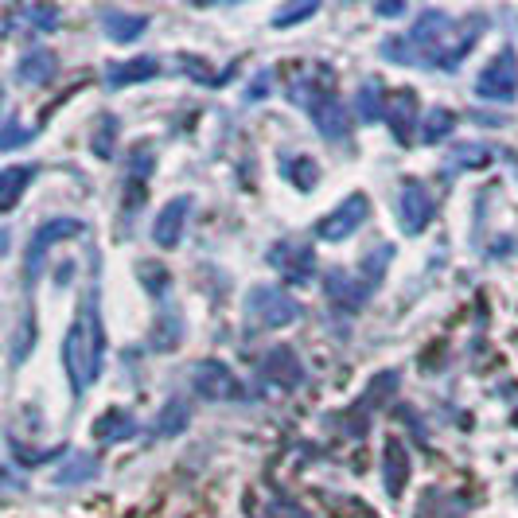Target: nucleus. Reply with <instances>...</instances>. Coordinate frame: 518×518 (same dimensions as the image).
<instances>
[{"mask_svg":"<svg viewBox=\"0 0 518 518\" xmlns=\"http://www.w3.org/2000/svg\"><path fill=\"white\" fill-rule=\"evenodd\" d=\"M491 156H495V148H487V145H460L452 156H448V172L483 168V164H491Z\"/></svg>","mask_w":518,"mask_h":518,"instance_id":"nucleus-30","label":"nucleus"},{"mask_svg":"<svg viewBox=\"0 0 518 518\" xmlns=\"http://www.w3.org/2000/svg\"><path fill=\"white\" fill-rule=\"evenodd\" d=\"M187 421H191V406H187L184 398H172L168 406L160 409V417L152 421V433L156 437H180L187 429Z\"/></svg>","mask_w":518,"mask_h":518,"instance_id":"nucleus-25","label":"nucleus"},{"mask_svg":"<svg viewBox=\"0 0 518 518\" xmlns=\"http://www.w3.org/2000/svg\"><path fill=\"white\" fill-rule=\"evenodd\" d=\"M390 261H394V250H390V246H378V250L367 254L355 269H328V273H324V296L332 300L339 312L355 316L370 296H374V289L382 285Z\"/></svg>","mask_w":518,"mask_h":518,"instance_id":"nucleus-4","label":"nucleus"},{"mask_svg":"<svg viewBox=\"0 0 518 518\" xmlns=\"http://www.w3.org/2000/svg\"><path fill=\"white\" fill-rule=\"evenodd\" d=\"M102 363H106V328H102V293H98V281H94L78 300L74 324L63 339V370H67L74 398H82L98 382Z\"/></svg>","mask_w":518,"mask_h":518,"instance_id":"nucleus-2","label":"nucleus"},{"mask_svg":"<svg viewBox=\"0 0 518 518\" xmlns=\"http://www.w3.org/2000/svg\"><path fill=\"white\" fill-rule=\"evenodd\" d=\"M98 476V460L90 456V452H74L71 460H67V468H59L55 472V483H63V487H74V483H86Z\"/></svg>","mask_w":518,"mask_h":518,"instance_id":"nucleus-27","label":"nucleus"},{"mask_svg":"<svg viewBox=\"0 0 518 518\" xmlns=\"http://www.w3.org/2000/svg\"><path fill=\"white\" fill-rule=\"evenodd\" d=\"M515 487H518V476H515Z\"/></svg>","mask_w":518,"mask_h":518,"instance_id":"nucleus-37","label":"nucleus"},{"mask_svg":"<svg viewBox=\"0 0 518 518\" xmlns=\"http://www.w3.org/2000/svg\"><path fill=\"white\" fill-rule=\"evenodd\" d=\"M86 230V222L74 219V215H59V219H47L39 222V230L32 234V242H28V261H24V281L32 285L39 277V269H43V258H47V250L55 246V242H63V238H74V234H82Z\"/></svg>","mask_w":518,"mask_h":518,"instance_id":"nucleus-9","label":"nucleus"},{"mask_svg":"<svg viewBox=\"0 0 518 518\" xmlns=\"http://www.w3.org/2000/svg\"><path fill=\"white\" fill-rule=\"evenodd\" d=\"M452 129H456V113L433 110L425 117V125H421V141H425V145H441V141L452 137Z\"/></svg>","mask_w":518,"mask_h":518,"instance_id":"nucleus-29","label":"nucleus"},{"mask_svg":"<svg viewBox=\"0 0 518 518\" xmlns=\"http://www.w3.org/2000/svg\"><path fill=\"white\" fill-rule=\"evenodd\" d=\"M476 98L483 102H503L511 106L518 98V55L511 47H503L476 78Z\"/></svg>","mask_w":518,"mask_h":518,"instance_id":"nucleus-7","label":"nucleus"},{"mask_svg":"<svg viewBox=\"0 0 518 518\" xmlns=\"http://www.w3.org/2000/svg\"><path fill=\"white\" fill-rule=\"evenodd\" d=\"M36 180V164H8L4 172H0V211L8 215L16 203H20V195H24V187Z\"/></svg>","mask_w":518,"mask_h":518,"instance_id":"nucleus-22","label":"nucleus"},{"mask_svg":"<svg viewBox=\"0 0 518 518\" xmlns=\"http://www.w3.org/2000/svg\"><path fill=\"white\" fill-rule=\"evenodd\" d=\"M300 300L293 293H285L281 285H254L246 293V324L254 332H277L300 320Z\"/></svg>","mask_w":518,"mask_h":518,"instance_id":"nucleus-5","label":"nucleus"},{"mask_svg":"<svg viewBox=\"0 0 518 518\" xmlns=\"http://www.w3.org/2000/svg\"><path fill=\"white\" fill-rule=\"evenodd\" d=\"M394 133V141H413L417 133V90H390V102H386V117H382ZM421 137V133H417Z\"/></svg>","mask_w":518,"mask_h":518,"instance_id":"nucleus-16","label":"nucleus"},{"mask_svg":"<svg viewBox=\"0 0 518 518\" xmlns=\"http://www.w3.org/2000/svg\"><path fill=\"white\" fill-rule=\"evenodd\" d=\"M32 347H36V320H32V312H24L20 324H16V335H12V363L20 367Z\"/></svg>","mask_w":518,"mask_h":518,"instance_id":"nucleus-31","label":"nucleus"},{"mask_svg":"<svg viewBox=\"0 0 518 518\" xmlns=\"http://www.w3.org/2000/svg\"><path fill=\"white\" fill-rule=\"evenodd\" d=\"M374 12H378V16H402V12H406V4H378Z\"/></svg>","mask_w":518,"mask_h":518,"instance_id":"nucleus-36","label":"nucleus"},{"mask_svg":"<svg viewBox=\"0 0 518 518\" xmlns=\"http://www.w3.org/2000/svg\"><path fill=\"white\" fill-rule=\"evenodd\" d=\"M277 168H281V176H285L289 187H296V191H312L316 180H320L316 160H312V156H300V152H285Z\"/></svg>","mask_w":518,"mask_h":518,"instance_id":"nucleus-23","label":"nucleus"},{"mask_svg":"<svg viewBox=\"0 0 518 518\" xmlns=\"http://www.w3.org/2000/svg\"><path fill=\"white\" fill-rule=\"evenodd\" d=\"M180 339H184V320L176 316V308H164L160 320H156V328H152V347L156 351H176Z\"/></svg>","mask_w":518,"mask_h":518,"instance_id":"nucleus-26","label":"nucleus"},{"mask_svg":"<svg viewBox=\"0 0 518 518\" xmlns=\"http://www.w3.org/2000/svg\"><path fill=\"white\" fill-rule=\"evenodd\" d=\"M117 133H121V125H117V113H102V117H98V125H94V137H90V148H94V156H102V160H113V148H117Z\"/></svg>","mask_w":518,"mask_h":518,"instance_id":"nucleus-28","label":"nucleus"},{"mask_svg":"<svg viewBox=\"0 0 518 518\" xmlns=\"http://www.w3.org/2000/svg\"><path fill=\"white\" fill-rule=\"evenodd\" d=\"M102 32L113 43H133L148 32V16L145 12H121V8H106L102 12Z\"/></svg>","mask_w":518,"mask_h":518,"instance_id":"nucleus-19","label":"nucleus"},{"mask_svg":"<svg viewBox=\"0 0 518 518\" xmlns=\"http://www.w3.org/2000/svg\"><path fill=\"white\" fill-rule=\"evenodd\" d=\"M332 82H335L332 67L296 71L289 74V82H285V94H289L293 106H300V110L312 117V125H316V133H320L324 141L339 145V141L351 137V113L335 98Z\"/></svg>","mask_w":518,"mask_h":518,"instance_id":"nucleus-3","label":"nucleus"},{"mask_svg":"<svg viewBox=\"0 0 518 518\" xmlns=\"http://www.w3.org/2000/svg\"><path fill=\"white\" fill-rule=\"evenodd\" d=\"M191 390L203 402H242V398H250V390L242 386V378L226 367V363H219V359H199L191 367Z\"/></svg>","mask_w":518,"mask_h":518,"instance_id":"nucleus-6","label":"nucleus"},{"mask_svg":"<svg viewBox=\"0 0 518 518\" xmlns=\"http://www.w3.org/2000/svg\"><path fill=\"white\" fill-rule=\"evenodd\" d=\"M370 219V199L363 191L347 195L335 211H328L324 219L316 222V238L320 242H347L355 230H363V222Z\"/></svg>","mask_w":518,"mask_h":518,"instance_id":"nucleus-8","label":"nucleus"},{"mask_svg":"<svg viewBox=\"0 0 518 518\" xmlns=\"http://www.w3.org/2000/svg\"><path fill=\"white\" fill-rule=\"evenodd\" d=\"M187 215H191V199L187 195L168 199L156 211V219H152V242H156V250H176L180 246V238H184L187 230Z\"/></svg>","mask_w":518,"mask_h":518,"instance_id":"nucleus-14","label":"nucleus"},{"mask_svg":"<svg viewBox=\"0 0 518 518\" xmlns=\"http://www.w3.org/2000/svg\"><path fill=\"white\" fill-rule=\"evenodd\" d=\"M63 24V12L51 8V4H24V8H8L4 12V32L8 36H20V32H32V36H47Z\"/></svg>","mask_w":518,"mask_h":518,"instance_id":"nucleus-15","label":"nucleus"},{"mask_svg":"<svg viewBox=\"0 0 518 518\" xmlns=\"http://www.w3.org/2000/svg\"><path fill=\"white\" fill-rule=\"evenodd\" d=\"M437 215V195L421 180H406L402 191H398V222L406 234H421Z\"/></svg>","mask_w":518,"mask_h":518,"instance_id":"nucleus-11","label":"nucleus"},{"mask_svg":"<svg viewBox=\"0 0 518 518\" xmlns=\"http://www.w3.org/2000/svg\"><path fill=\"white\" fill-rule=\"evenodd\" d=\"M20 141H32V129H20V121H16V117H8V125H4V137H0V148H4V152H12V148L20 145Z\"/></svg>","mask_w":518,"mask_h":518,"instance_id":"nucleus-34","label":"nucleus"},{"mask_svg":"<svg viewBox=\"0 0 518 518\" xmlns=\"http://www.w3.org/2000/svg\"><path fill=\"white\" fill-rule=\"evenodd\" d=\"M316 12H320V4H316V0H304V4L277 8V12H273V28H293V24L308 20V16H316Z\"/></svg>","mask_w":518,"mask_h":518,"instance_id":"nucleus-32","label":"nucleus"},{"mask_svg":"<svg viewBox=\"0 0 518 518\" xmlns=\"http://www.w3.org/2000/svg\"><path fill=\"white\" fill-rule=\"evenodd\" d=\"M406 480H409L406 441H402V437H386V444H382V483H386V491L398 499Z\"/></svg>","mask_w":518,"mask_h":518,"instance_id":"nucleus-18","label":"nucleus"},{"mask_svg":"<svg viewBox=\"0 0 518 518\" xmlns=\"http://www.w3.org/2000/svg\"><path fill=\"white\" fill-rule=\"evenodd\" d=\"M483 28H487V16L472 12L464 20L448 16L441 8H425L413 28L402 36L386 39L382 43V55L390 63H402V67H441V71H456L480 43Z\"/></svg>","mask_w":518,"mask_h":518,"instance_id":"nucleus-1","label":"nucleus"},{"mask_svg":"<svg viewBox=\"0 0 518 518\" xmlns=\"http://www.w3.org/2000/svg\"><path fill=\"white\" fill-rule=\"evenodd\" d=\"M269 265L281 273V281H289V285H308L312 273H316V250H312L308 242H300V238H285V242H277V246L269 250Z\"/></svg>","mask_w":518,"mask_h":518,"instance_id":"nucleus-10","label":"nucleus"},{"mask_svg":"<svg viewBox=\"0 0 518 518\" xmlns=\"http://www.w3.org/2000/svg\"><path fill=\"white\" fill-rule=\"evenodd\" d=\"M141 277H148V293L152 296H168V269H160V265H152V261H145L141 265Z\"/></svg>","mask_w":518,"mask_h":518,"instance_id":"nucleus-33","label":"nucleus"},{"mask_svg":"<svg viewBox=\"0 0 518 518\" xmlns=\"http://www.w3.org/2000/svg\"><path fill=\"white\" fill-rule=\"evenodd\" d=\"M160 71H164V67H160V59H156V55H141V59L110 63V71H106V82H110L113 90H117V86H137V82H148V78H156Z\"/></svg>","mask_w":518,"mask_h":518,"instance_id":"nucleus-20","label":"nucleus"},{"mask_svg":"<svg viewBox=\"0 0 518 518\" xmlns=\"http://www.w3.org/2000/svg\"><path fill=\"white\" fill-rule=\"evenodd\" d=\"M141 433V425H137V417L133 413H125V409H106L98 421H94V437L102 444H121L129 441V437H137Z\"/></svg>","mask_w":518,"mask_h":518,"instance_id":"nucleus-21","label":"nucleus"},{"mask_svg":"<svg viewBox=\"0 0 518 518\" xmlns=\"http://www.w3.org/2000/svg\"><path fill=\"white\" fill-rule=\"evenodd\" d=\"M386 102H390V94H386V86L378 82V78H363L359 82V94H355V106H359V117L363 121H382L386 117Z\"/></svg>","mask_w":518,"mask_h":518,"instance_id":"nucleus-24","label":"nucleus"},{"mask_svg":"<svg viewBox=\"0 0 518 518\" xmlns=\"http://www.w3.org/2000/svg\"><path fill=\"white\" fill-rule=\"evenodd\" d=\"M258 374H261V382L281 386V390H296V386H304V378H308V370H304V363L296 359V351L289 343L269 347V351L258 359Z\"/></svg>","mask_w":518,"mask_h":518,"instance_id":"nucleus-12","label":"nucleus"},{"mask_svg":"<svg viewBox=\"0 0 518 518\" xmlns=\"http://www.w3.org/2000/svg\"><path fill=\"white\" fill-rule=\"evenodd\" d=\"M265 94H269V71H261L258 78H254V86H250V98H254V102H261Z\"/></svg>","mask_w":518,"mask_h":518,"instance_id":"nucleus-35","label":"nucleus"},{"mask_svg":"<svg viewBox=\"0 0 518 518\" xmlns=\"http://www.w3.org/2000/svg\"><path fill=\"white\" fill-rule=\"evenodd\" d=\"M55 74H59V55L47 51V47H32V51L16 63V82H20V86H32V90L47 86Z\"/></svg>","mask_w":518,"mask_h":518,"instance_id":"nucleus-17","label":"nucleus"},{"mask_svg":"<svg viewBox=\"0 0 518 518\" xmlns=\"http://www.w3.org/2000/svg\"><path fill=\"white\" fill-rule=\"evenodd\" d=\"M152 168H156L152 145H148V141H137V145L129 148V156H125V187H129V199L121 203L125 215H133V211L145 203V184H148V176H152Z\"/></svg>","mask_w":518,"mask_h":518,"instance_id":"nucleus-13","label":"nucleus"}]
</instances>
